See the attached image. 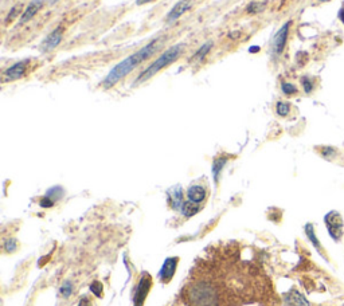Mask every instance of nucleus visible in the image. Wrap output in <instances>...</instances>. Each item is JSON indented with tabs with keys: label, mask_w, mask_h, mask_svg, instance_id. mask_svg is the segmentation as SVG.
Returning <instances> with one entry per match:
<instances>
[{
	"label": "nucleus",
	"mask_w": 344,
	"mask_h": 306,
	"mask_svg": "<svg viewBox=\"0 0 344 306\" xmlns=\"http://www.w3.org/2000/svg\"><path fill=\"white\" fill-rule=\"evenodd\" d=\"M164 39L163 38H159V39H154L152 42H149L148 45H145L144 47H141L139 51L133 52L132 55H129L125 59H122L118 63L113 67L108 75L105 77V79L103 81V86L105 89H109L115 86L117 82H120L121 79L125 78L126 75L132 73L133 70L140 66L144 60H147L148 58L154 55L156 50L159 49L160 45H163Z\"/></svg>",
	"instance_id": "nucleus-1"
},
{
	"label": "nucleus",
	"mask_w": 344,
	"mask_h": 306,
	"mask_svg": "<svg viewBox=\"0 0 344 306\" xmlns=\"http://www.w3.org/2000/svg\"><path fill=\"white\" fill-rule=\"evenodd\" d=\"M183 51H184V45H181V43L180 45H175V46L170 47L168 50L164 51L163 54L159 56L158 59L155 60L154 63H151V65L137 77V79L135 81V85H139L141 84V82L148 81V79L152 78L155 74H158L160 70L167 67V66L171 65V63H173V62L181 55Z\"/></svg>",
	"instance_id": "nucleus-2"
},
{
	"label": "nucleus",
	"mask_w": 344,
	"mask_h": 306,
	"mask_svg": "<svg viewBox=\"0 0 344 306\" xmlns=\"http://www.w3.org/2000/svg\"><path fill=\"white\" fill-rule=\"evenodd\" d=\"M324 223L330 237L335 242L342 241L344 234V222L342 213L336 209H332L324 216Z\"/></svg>",
	"instance_id": "nucleus-3"
},
{
	"label": "nucleus",
	"mask_w": 344,
	"mask_h": 306,
	"mask_svg": "<svg viewBox=\"0 0 344 306\" xmlns=\"http://www.w3.org/2000/svg\"><path fill=\"white\" fill-rule=\"evenodd\" d=\"M290 26H292V22L289 20L283 27L280 28L279 31L276 33L275 37H273V41H272V52H273L275 56H280L284 52V49L287 46V42H288Z\"/></svg>",
	"instance_id": "nucleus-4"
},
{
	"label": "nucleus",
	"mask_w": 344,
	"mask_h": 306,
	"mask_svg": "<svg viewBox=\"0 0 344 306\" xmlns=\"http://www.w3.org/2000/svg\"><path fill=\"white\" fill-rule=\"evenodd\" d=\"M151 286H152V278L147 273H143L137 286H136L135 294H133V306H143Z\"/></svg>",
	"instance_id": "nucleus-5"
},
{
	"label": "nucleus",
	"mask_w": 344,
	"mask_h": 306,
	"mask_svg": "<svg viewBox=\"0 0 344 306\" xmlns=\"http://www.w3.org/2000/svg\"><path fill=\"white\" fill-rule=\"evenodd\" d=\"M27 60H22V62H18V63L8 67L3 73V82H11V81H16V79L24 77L27 73Z\"/></svg>",
	"instance_id": "nucleus-6"
},
{
	"label": "nucleus",
	"mask_w": 344,
	"mask_h": 306,
	"mask_svg": "<svg viewBox=\"0 0 344 306\" xmlns=\"http://www.w3.org/2000/svg\"><path fill=\"white\" fill-rule=\"evenodd\" d=\"M177 262H179V258L177 256H171V258H167L164 260L162 269L159 271V279L163 283H168L173 278L175 275V271H176Z\"/></svg>",
	"instance_id": "nucleus-7"
},
{
	"label": "nucleus",
	"mask_w": 344,
	"mask_h": 306,
	"mask_svg": "<svg viewBox=\"0 0 344 306\" xmlns=\"http://www.w3.org/2000/svg\"><path fill=\"white\" fill-rule=\"evenodd\" d=\"M62 37H63V27H57L53 33L49 34L43 39L42 46H41L43 52H50V51L54 50L62 41Z\"/></svg>",
	"instance_id": "nucleus-8"
},
{
	"label": "nucleus",
	"mask_w": 344,
	"mask_h": 306,
	"mask_svg": "<svg viewBox=\"0 0 344 306\" xmlns=\"http://www.w3.org/2000/svg\"><path fill=\"white\" fill-rule=\"evenodd\" d=\"M192 4H194V0H180L179 3H176V4L172 7L171 11L166 16V20H167L168 23L175 22V20L180 18L181 15L186 14L187 11L192 7Z\"/></svg>",
	"instance_id": "nucleus-9"
},
{
	"label": "nucleus",
	"mask_w": 344,
	"mask_h": 306,
	"mask_svg": "<svg viewBox=\"0 0 344 306\" xmlns=\"http://www.w3.org/2000/svg\"><path fill=\"white\" fill-rule=\"evenodd\" d=\"M284 302L288 306H311L307 298L296 289H290L287 294H284Z\"/></svg>",
	"instance_id": "nucleus-10"
},
{
	"label": "nucleus",
	"mask_w": 344,
	"mask_h": 306,
	"mask_svg": "<svg viewBox=\"0 0 344 306\" xmlns=\"http://www.w3.org/2000/svg\"><path fill=\"white\" fill-rule=\"evenodd\" d=\"M304 230H305V235H307L308 241L312 243V246L316 249L317 253L320 254V256H323L324 259L328 260V258H327V255H326V251H324V249H323V246H321L320 241L317 239L316 234H315V226H313L312 223H307V224H305V227H304Z\"/></svg>",
	"instance_id": "nucleus-11"
},
{
	"label": "nucleus",
	"mask_w": 344,
	"mask_h": 306,
	"mask_svg": "<svg viewBox=\"0 0 344 306\" xmlns=\"http://www.w3.org/2000/svg\"><path fill=\"white\" fill-rule=\"evenodd\" d=\"M167 195L171 208L180 209L183 203H184V202H183V188H181L180 186L172 187V188L168 190Z\"/></svg>",
	"instance_id": "nucleus-12"
},
{
	"label": "nucleus",
	"mask_w": 344,
	"mask_h": 306,
	"mask_svg": "<svg viewBox=\"0 0 344 306\" xmlns=\"http://www.w3.org/2000/svg\"><path fill=\"white\" fill-rule=\"evenodd\" d=\"M43 7V0H33L30 4L26 7V9L23 11V14H22V16H20V23L24 24L27 23L28 20H31V19L35 16V15L39 12V9Z\"/></svg>",
	"instance_id": "nucleus-13"
},
{
	"label": "nucleus",
	"mask_w": 344,
	"mask_h": 306,
	"mask_svg": "<svg viewBox=\"0 0 344 306\" xmlns=\"http://www.w3.org/2000/svg\"><path fill=\"white\" fill-rule=\"evenodd\" d=\"M206 190L202 186H191L187 191V198L190 202H194L196 204H200L206 199Z\"/></svg>",
	"instance_id": "nucleus-14"
},
{
	"label": "nucleus",
	"mask_w": 344,
	"mask_h": 306,
	"mask_svg": "<svg viewBox=\"0 0 344 306\" xmlns=\"http://www.w3.org/2000/svg\"><path fill=\"white\" fill-rule=\"evenodd\" d=\"M228 161H229L228 156H219V157L214 158V162H213V177H214L215 184H218L221 173H222V171H224L225 165L228 164Z\"/></svg>",
	"instance_id": "nucleus-15"
},
{
	"label": "nucleus",
	"mask_w": 344,
	"mask_h": 306,
	"mask_svg": "<svg viewBox=\"0 0 344 306\" xmlns=\"http://www.w3.org/2000/svg\"><path fill=\"white\" fill-rule=\"evenodd\" d=\"M181 213H183V216H186V218H191V216H194V215H196V213L200 211V207L199 204L194 203V202H190V200H187V202H184L183 203V205H181L180 208Z\"/></svg>",
	"instance_id": "nucleus-16"
},
{
	"label": "nucleus",
	"mask_w": 344,
	"mask_h": 306,
	"mask_svg": "<svg viewBox=\"0 0 344 306\" xmlns=\"http://www.w3.org/2000/svg\"><path fill=\"white\" fill-rule=\"evenodd\" d=\"M300 84H301V88L305 94H312L316 89V79L311 75H302Z\"/></svg>",
	"instance_id": "nucleus-17"
},
{
	"label": "nucleus",
	"mask_w": 344,
	"mask_h": 306,
	"mask_svg": "<svg viewBox=\"0 0 344 306\" xmlns=\"http://www.w3.org/2000/svg\"><path fill=\"white\" fill-rule=\"evenodd\" d=\"M319 152H320V156L323 158H326V160H334V158L338 156V153H339V151H338V148H335V147H330V145H324V147H320L319 148Z\"/></svg>",
	"instance_id": "nucleus-18"
},
{
	"label": "nucleus",
	"mask_w": 344,
	"mask_h": 306,
	"mask_svg": "<svg viewBox=\"0 0 344 306\" xmlns=\"http://www.w3.org/2000/svg\"><path fill=\"white\" fill-rule=\"evenodd\" d=\"M63 195H65V190L62 188V187L57 186V187H53V188H50V190L47 191L46 195L49 199H52L54 203L56 202H58L59 199H62L63 198Z\"/></svg>",
	"instance_id": "nucleus-19"
},
{
	"label": "nucleus",
	"mask_w": 344,
	"mask_h": 306,
	"mask_svg": "<svg viewBox=\"0 0 344 306\" xmlns=\"http://www.w3.org/2000/svg\"><path fill=\"white\" fill-rule=\"evenodd\" d=\"M266 7V3L265 1H251V3H249L246 7V12L250 15H256V14H260V12H262L264 9H265Z\"/></svg>",
	"instance_id": "nucleus-20"
},
{
	"label": "nucleus",
	"mask_w": 344,
	"mask_h": 306,
	"mask_svg": "<svg viewBox=\"0 0 344 306\" xmlns=\"http://www.w3.org/2000/svg\"><path fill=\"white\" fill-rule=\"evenodd\" d=\"M276 113L280 117H287L290 113V103L285 101H279L276 103Z\"/></svg>",
	"instance_id": "nucleus-21"
},
{
	"label": "nucleus",
	"mask_w": 344,
	"mask_h": 306,
	"mask_svg": "<svg viewBox=\"0 0 344 306\" xmlns=\"http://www.w3.org/2000/svg\"><path fill=\"white\" fill-rule=\"evenodd\" d=\"M74 292V285L71 281H65V282L60 285L59 288V294L63 298H69Z\"/></svg>",
	"instance_id": "nucleus-22"
},
{
	"label": "nucleus",
	"mask_w": 344,
	"mask_h": 306,
	"mask_svg": "<svg viewBox=\"0 0 344 306\" xmlns=\"http://www.w3.org/2000/svg\"><path fill=\"white\" fill-rule=\"evenodd\" d=\"M211 47H213V43L211 42H207L205 43V45H202L200 46V49L195 52V55L192 56V60H202L203 58H205L206 55H207V52H209L210 50H211Z\"/></svg>",
	"instance_id": "nucleus-23"
},
{
	"label": "nucleus",
	"mask_w": 344,
	"mask_h": 306,
	"mask_svg": "<svg viewBox=\"0 0 344 306\" xmlns=\"http://www.w3.org/2000/svg\"><path fill=\"white\" fill-rule=\"evenodd\" d=\"M281 92H283L285 96L290 97V96H294V94L298 93V89L296 85L290 84V82H283V84H281Z\"/></svg>",
	"instance_id": "nucleus-24"
},
{
	"label": "nucleus",
	"mask_w": 344,
	"mask_h": 306,
	"mask_svg": "<svg viewBox=\"0 0 344 306\" xmlns=\"http://www.w3.org/2000/svg\"><path fill=\"white\" fill-rule=\"evenodd\" d=\"M3 249H4L5 253H8V254L15 253L16 249H18V242L15 241V239H7V241L4 242V245H3Z\"/></svg>",
	"instance_id": "nucleus-25"
},
{
	"label": "nucleus",
	"mask_w": 344,
	"mask_h": 306,
	"mask_svg": "<svg viewBox=\"0 0 344 306\" xmlns=\"http://www.w3.org/2000/svg\"><path fill=\"white\" fill-rule=\"evenodd\" d=\"M90 292L93 293L94 296H98V297H103L104 286L103 283L98 282V281H94L92 285H90Z\"/></svg>",
	"instance_id": "nucleus-26"
},
{
	"label": "nucleus",
	"mask_w": 344,
	"mask_h": 306,
	"mask_svg": "<svg viewBox=\"0 0 344 306\" xmlns=\"http://www.w3.org/2000/svg\"><path fill=\"white\" fill-rule=\"evenodd\" d=\"M20 8H22V5L19 4V5H15L14 8L9 11L8 16L5 18V24H8L9 22H12V20H14V19L18 16L19 12H20Z\"/></svg>",
	"instance_id": "nucleus-27"
},
{
	"label": "nucleus",
	"mask_w": 344,
	"mask_h": 306,
	"mask_svg": "<svg viewBox=\"0 0 344 306\" xmlns=\"http://www.w3.org/2000/svg\"><path fill=\"white\" fill-rule=\"evenodd\" d=\"M41 207H43V208H50V207H53L54 205V202H53L52 199H49L47 196H45V198H42V200H41Z\"/></svg>",
	"instance_id": "nucleus-28"
},
{
	"label": "nucleus",
	"mask_w": 344,
	"mask_h": 306,
	"mask_svg": "<svg viewBox=\"0 0 344 306\" xmlns=\"http://www.w3.org/2000/svg\"><path fill=\"white\" fill-rule=\"evenodd\" d=\"M338 18H339V20L343 23L344 26V1H343V4H342V7H340L339 12H338Z\"/></svg>",
	"instance_id": "nucleus-29"
},
{
	"label": "nucleus",
	"mask_w": 344,
	"mask_h": 306,
	"mask_svg": "<svg viewBox=\"0 0 344 306\" xmlns=\"http://www.w3.org/2000/svg\"><path fill=\"white\" fill-rule=\"evenodd\" d=\"M89 305V300L88 298H81L78 302V306H88Z\"/></svg>",
	"instance_id": "nucleus-30"
},
{
	"label": "nucleus",
	"mask_w": 344,
	"mask_h": 306,
	"mask_svg": "<svg viewBox=\"0 0 344 306\" xmlns=\"http://www.w3.org/2000/svg\"><path fill=\"white\" fill-rule=\"evenodd\" d=\"M151 1H154V0H136V4L143 5V4H147V3H151Z\"/></svg>",
	"instance_id": "nucleus-31"
},
{
	"label": "nucleus",
	"mask_w": 344,
	"mask_h": 306,
	"mask_svg": "<svg viewBox=\"0 0 344 306\" xmlns=\"http://www.w3.org/2000/svg\"><path fill=\"white\" fill-rule=\"evenodd\" d=\"M254 51H260V47H257V46L250 47V52H253V54H254Z\"/></svg>",
	"instance_id": "nucleus-32"
},
{
	"label": "nucleus",
	"mask_w": 344,
	"mask_h": 306,
	"mask_svg": "<svg viewBox=\"0 0 344 306\" xmlns=\"http://www.w3.org/2000/svg\"><path fill=\"white\" fill-rule=\"evenodd\" d=\"M57 1H58V0H50V3H52V4H54V3H57Z\"/></svg>",
	"instance_id": "nucleus-33"
},
{
	"label": "nucleus",
	"mask_w": 344,
	"mask_h": 306,
	"mask_svg": "<svg viewBox=\"0 0 344 306\" xmlns=\"http://www.w3.org/2000/svg\"><path fill=\"white\" fill-rule=\"evenodd\" d=\"M319 1H321V3H326V1H330V0H319Z\"/></svg>",
	"instance_id": "nucleus-34"
}]
</instances>
